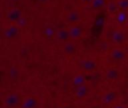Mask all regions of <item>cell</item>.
Wrapping results in <instances>:
<instances>
[{
  "mask_svg": "<svg viewBox=\"0 0 128 108\" xmlns=\"http://www.w3.org/2000/svg\"><path fill=\"white\" fill-rule=\"evenodd\" d=\"M119 75H120L119 71H118L116 68H112V67L109 68V69H107V71H106V73H105L106 78H107L108 80H111V81L117 80V79L119 78Z\"/></svg>",
  "mask_w": 128,
  "mask_h": 108,
  "instance_id": "cell-13",
  "label": "cell"
},
{
  "mask_svg": "<svg viewBox=\"0 0 128 108\" xmlns=\"http://www.w3.org/2000/svg\"><path fill=\"white\" fill-rule=\"evenodd\" d=\"M8 19L11 21V22H18L20 19H21V12L19 10H12L8 13L7 15Z\"/></svg>",
  "mask_w": 128,
  "mask_h": 108,
  "instance_id": "cell-15",
  "label": "cell"
},
{
  "mask_svg": "<svg viewBox=\"0 0 128 108\" xmlns=\"http://www.w3.org/2000/svg\"><path fill=\"white\" fill-rule=\"evenodd\" d=\"M55 38L57 39L58 42L60 43H65L69 40H71L70 38V33H69V29H66V28H61L59 30H57L56 32V36Z\"/></svg>",
  "mask_w": 128,
  "mask_h": 108,
  "instance_id": "cell-5",
  "label": "cell"
},
{
  "mask_svg": "<svg viewBox=\"0 0 128 108\" xmlns=\"http://www.w3.org/2000/svg\"><path fill=\"white\" fill-rule=\"evenodd\" d=\"M102 4H103V0H94V2H93V5H94L95 8L100 7Z\"/></svg>",
  "mask_w": 128,
  "mask_h": 108,
  "instance_id": "cell-19",
  "label": "cell"
},
{
  "mask_svg": "<svg viewBox=\"0 0 128 108\" xmlns=\"http://www.w3.org/2000/svg\"><path fill=\"white\" fill-rule=\"evenodd\" d=\"M56 32H57V30L54 28L53 25H47V26L44 28V30H43L44 36H45L46 38H49V39L55 37V36H56Z\"/></svg>",
  "mask_w": 128,
  "mask_h": 108,
  "instance_id": "cell-14",
  "label": "cell"
},
{
  "mask_svg": "<svg viewBox=\"0 0 128 108\" xmlns=\"http://www.w3.org/2000/svg\"><path fill=\"white\" fill-rule=\"evenodd\" d=\"M81 68L86 72H92L97 68V63L93 59H84L81 61Z\"/></svg>",
  "mask_w": 128,
  "mask_h": 108,
  "instance_id": "cell-6",
  "label": "cell"
},
{
  "mask_svg": "<svg viewBox=\"0 0 128 108\" xmlns=\"http://www.w3.org/2000/svg\"><path fill=\"white\" fill-rule=\"evenodd\" d=\"M90 93V87L89 85L87 84H84L78 88H76V91H75V96L77 99L81 100V99H84L88 96V94Z\"/></svg>",
  "mask_w": 128,
  "mask_h": 108,
  "instance_id": "cell-7",
  "label": "cell"
},
{
  "mask_svg": "<svg viewBox=\"0 0 128 108\" xmlns=\"http://www.w3.org/2000/svg\"><path fill=\"white\" fill-rule=\"evenodd\" d=\"M19 27L16 26V25H10L8 26L7 28H5L3 30V36L8 39V40H12V39H15L18 37L19 35Z\"/></svg>",
  "mask_w": 128,
  "mask_h": 108,
  "instance_id": "cell-3",
  "label": "cell"
},
{
  "mask_svg": "<svg viewBox=\"0 0 128 108\" xmlns=\"http://www.w3.org/2000/svg\"><path fill=\"white\" fill-rule=\"evenodd\" d=\"M110 57L114 61H122L126 57V52L122 48H114L110 52Z\"/></svg>",
  "mask_w": 128,
  "mask_h": 108,
  "instance_id": "cell-10",
  "label": "cell"
},
{
  "mask_svg": "<svg viewBox=\"0 0 128 108\" xmlns=\"http://www.w3.org/2000/svg\"><path fill=\"white\" fill-rule=\"evenodd\" d=\"M62 52L67 56H72L77 52V46L74 40H69L62 44Z\"/></svg>",
  "mask_w": 128,
  "mask_h": 108,
  "instance_id": "cell-4",
  "label": "cell"
},
{
  "mask_svg": "<svg viewBox=\"0 0 128 108\" xmlns=\"http://www.w3.org/2000/svg\"><path fill=\"white\" fill-rule=\"evenodd\" d=\"M126 19H127V16H126L125 12H120L117 15V22L120 24H124L126 22Z\"/></svg>",
  "mask_w": 128,
  "mask_h": 108,
  "instance_id": "cell-18",
  "label": "cell"
},
{
  "mask_svg": "<svg viewBox=\"0 0 128 108\" xmlns=\"http://www.w3.org/2000/svg\"><path fill=\"white\" fill-rule=\"evenodd\" d=\"M37 104H38V101L35 97L28 96L22 100L20 108H37Z\"/></svg>",
  "mask_w": 128,
  "mask_h": 108,
  "instance_id": "cell-9",
  "label": "cell"
},
{
  "mask_svg": "<svg viewBox=\"0 0 128 108\" xmlns=\"http://www.w3.org/2000/svg\"><path fill=\"white\" fill-rule=\"evenodd\" d=\"M79 19H80V16H79V14L77 12H71V13L68 14V17H67L68 23L73 24V25L76 24L79 21Z\"/></svg>",
  "mask_w": 128,
  "mask_h": 108,
  "instance_id": "cell-16",
  "label": "cell"
},
{
  "mask_svg": "<svg viewBox=\"0 0 128 108\" xmlns=\"http://www.w3.org/2000/svg\"><path fill=\"white\" fill-rule=\"evenodd\" d=\"M9 77H10V79H13V80H15V79H18L19 78V75H20V71H19V69L16 67V66H13V67H11L10 69H9Z\"/></svg>",
  "mask_w": 128,
  "mask_h": 108,
  "instance_id": "cell-17",
  "label": "cell"
},
{
  "mask_svg": "<svg viewBox=\"0 0 128 108\" xmlns=\"http://www.w3.org/2000/svg\"><path fill=\"white\" fill-rule=\"evenodd\" d=\"M21 102H22L21 97L17 92H12V93L7 94L3 101L4 105L7 108H15L17 106H20Z\"/></svg>",
  "mask_w": 128,
  "mask_h": 108,
  "instance_id": "cell-1",
  "label": "cell"
},
{
  "mask_svg": "<svg viewBox=\"0 0 128 108\" xmlns=\"http://www.w3.org/2000/svg\"><path fill=\"white\" fill-rule=\"evenodd\" d=\"M116 97H117V94H116L115 91H108V92H106V93L102 96V98H101V103H102L103 105H106V106L111 105V104L116 100Z\"/></svg>",
  "mask_w": 128,
  "mask_h": 108,
  "instance_id": "cell-8",
  "label": "cell"
},
{
  "mask_svg": "<svg viewBox=\"0 0 128 108\" xmlns=\"http://www.w3.org/2000/svg\"><path fill=\"white\" fill-rule=\"evenodd\" d=\"M71 84L73 85V87L78 88V87H80V86L86 84V78H85V76H84L83 74L78 73V74H76V75H74V76L72 77Z\"/></svg>",
  "mask_w": 128,
  "mask_h": 108,
  "instance_id": "cell-11",
  "label": "cell"
},
{
  "mask_svg": "<svg viewBox=\"0 0 128 108\" xmlns=\"http://www.w3.org/2000/svg\"><path fill=\"white\" fill-rule=\"evenodd\" d=\"M112 108H125L123 105H115V106H113Z\"/></svg>",
  "mask_w": 128,
  "mask_h": 108,
  "instance_id": "cell-20",
  "label": "cell"
},
{
  "mask_svg": "<svg viewBox=\"0 0 128 108\" xmlns=\"http://www.w3.org/2000/svg\"><path fill=\"white\" fill-rule=\"evenodd\" d=\"M68 29H69V33H70V38H71V40H74V41L81 38L84 34V29L79 24H74V25L70 26Z\"/></svg>",
  "mask_w": 128,
  "mask_h": 108,
  "instance_id": "cell-2",
  "label": "cell"
},
{
  "mask_svg": "<svg viewBox=\"0 0 128 108\" xmlns=\"http://www.w3.org/2000/svg\"><path fill=\"white\" fill-rule=\"evenodd\" d=\"M56 108H67L66 106H58V107H56Z\"/></svg>",
  "mask_w": 128,
  "mask_h": 108,
  "instance_id": "cell-21",
  "label": "cell"
},
{
  "mask_svg": "<svg viewBox=\"0 0 128 108\" xmlns=\"http://www.w3.org/2000/svg\"><path fill=\"white\" fill-rule=\"evenodd\" d=\"M125 34L121 30H116L112 34V40L115 44H122L125 41Z\"/></svg>",
  "mask_w": 128,
  "mask_h": 108,
  "instance_id": "cell-12",
  "label": "cell"
}]
</instances>
